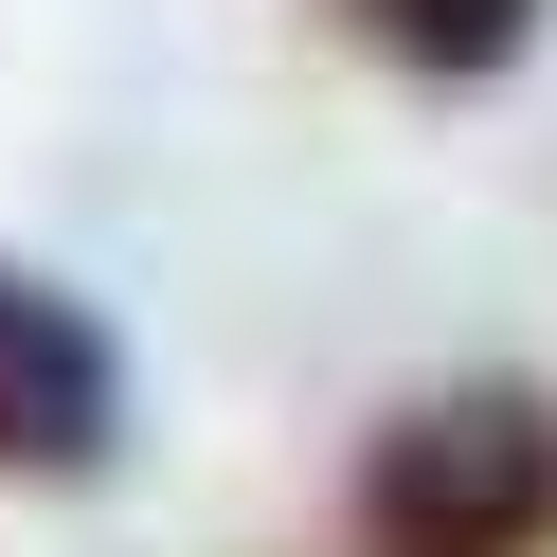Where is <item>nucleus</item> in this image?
Returning a JSON list of instances; mask_svg holds the SVG:
<instances>
[{"label": "nucleus", "instance_id": "nucleus-1", "mask_svg": "<svg viewBox=\"0 0 557 557\" xmlns=\"http://www.w3.org/2000/svg\"><path fill=\"white\" fill-rule=\"evenodd\" d=\"M557 540V413L468 377L360 449V557H540Z\"/></svg>", "mask_w": 557, "mask_h": 557}, {"label": "nucleus", "instance_id": "nucleus-3", "mask_svg": "<svg viewBox=\"0 0 557 557\" xmlns=\"http://www.w3.org/2000/svg\"><path fill=\"white\" fill-rule=\"evenodd\" d=\"M377 54H413V73H504L521 37H540V0H342Z\"/></svg>", "mask_w": 557, "mask_h": 557}, {"label": "nucleus", "instance_id": "nucleus-2", "mask_svg": "<svg viewBox=\"0 0 557 557\" xmlns=\"http://www.w3.org/2000/svg\"><path fill=\"white\" fill-rule=\"evenodd\" d=\"M109 432H126V342L54 270L0 252V485H90Z\"/></svg>", "mask_w": 557, "mask_h": 557}]
</instances>
